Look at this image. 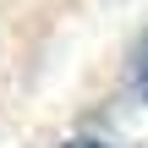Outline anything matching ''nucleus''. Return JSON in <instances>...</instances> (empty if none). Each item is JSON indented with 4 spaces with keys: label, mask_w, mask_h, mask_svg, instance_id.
Wrapping results in <instances>:
<instances>
[{
    "label": "nucleus",
    "mask_w": 148,
    "mask_h": 148,
    "mask_svg": "<svg viewBox=\"0 0 148 148\" xmlns=\"http://www.w3.org/2000/svg\"><path fill=\"white\" fill-rule=\"evenodd\" d=\"M66 148H104V143H66Z\"/></svg>",
    "instance_id": "nucleus-2"
},
{
    "label": "nucleus",
    "mask_w": 148,
    "mask_h": 148,
    "mask_svg": "<svg viewBox=\"0 0 148 148\" xmlns=\"http://www.w3.org/2000/svg\"><path fill=\"white\" fill-rule=\"evenodd\" d=\"M137 93H143V104H148V38H143V49H137Z\"/></svg>",
    "instance_id": "nucleus-1"
}]
</instances>
